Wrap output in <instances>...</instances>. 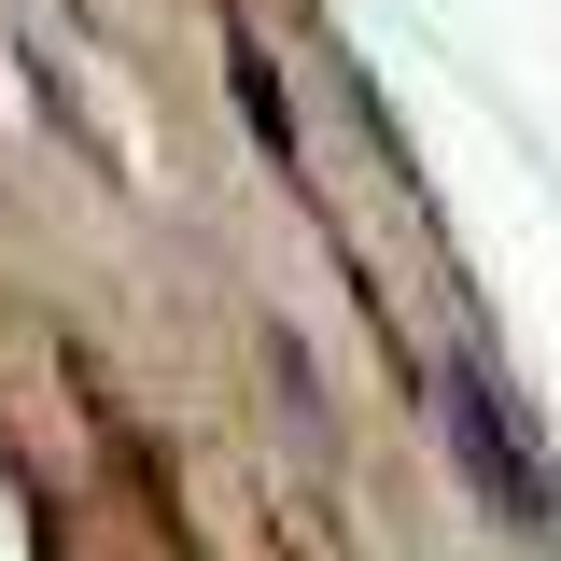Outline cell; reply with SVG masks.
Wrapping results in <instances>:
<instances>
[{"label": "cell", "instance_id": "6da1fadb", "mask_svg": "<svg viewBox=\"0 0 561 561\" xmlns=\"http://www.w3.org/2000/svg\"><path fill=\"white\" fill-rule=\"evenodd\" d=\"M449 421H463V449H478V478L505 491V505H519V519H561V505H548V478H534V449H519V421L491 408V379H478V365H463V379H449Z\"/></svg>", "mask_w": 561, "mask_h": 561}]
</instances>
